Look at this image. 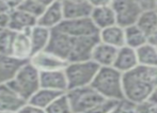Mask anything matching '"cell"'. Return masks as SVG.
<instances>
[{
    "instance_id": "19",
    "label": "cell",
    "mask_w": 157,
    "mask_h": 113,
    "mask_svg": "<svg viewBox=\"0 0 157 113\" xmlns=\"http://www.w3.org/2000/svg\"><path fill=\"white\" fill-rule=\"evenodd\" d=\"M64 19H79L88 18L91 16L93 6L88 0L78 2H65L62 3Z\"/></svg>"
},
{
    "instance_id": "20",
    "label": "cell",
    "mask_w": 157,
    "mask_h": 113,
    "mask_svg": "<svg viewBox=\"0 0 157 113\" xmlns=\"http://www.w3.org/2000/svg\"><path fill=\"white\" fill-rule=\"evenodd\" d=\"M98 37L103 43L116 48H122L125 46V28L117 24L99 31Z\"/></svg>"
},
{
    "instance_id": "23",
    "label": "cell",
    "mask_w": 157,
    "mask_h": 113,
    "mask_svg": "<svg viewBox=\"0 0 157 113\" xmlns=\"http://www.w3.org/2000/svg\"><path fill=\"white\" fill-rule=\"evenodd\" d=\"M149 42L147 35L135 24L125 28V46L138 49Z\"/></svg>"
},
{
    "instance_id": "30",
    "label": "cell",
    "mask_w": 157,
    "mask_h": 113,
    "mask_svg": "<svg viewBox=\"0 0 157 113\" xmlns=\"http://www.w3.org/2000/svg\"><path fill=\"white\" fill-rule=\"evenodd\" d=\"M135 110L137 113H157V105L149 98L135 104Z\"/></svg>"
},
{
    "instance_id": "4",
    "label": "cell",
    "mask_w": 157,
    "mask_h": 113,
    "mask_svg": "<svg viewBox=\"0 0 157 113\" xmlns=\"http://www.w3.org/2000/svg\"><path fill=\"white\" fill-rule=\"evenodd\" d=\"M99 67L101 66L97 65L92 60L68 63L64 68L68 83V90L91 85L95 76L98 73Z\"/></svg>"
},
{
    "instance_id": "7",
    "label": "cell",
    "mask_w": 157,
    "mask_h": 113,
    "mask_svg": "<svg viewBox=\"0 0 157 113\" xmlns=\"http://www.w3.org/2000/svg\"><path fill=\"white\" fill-rule=\"evenodd\" d=\"M111 6L116 13L117 24L123 28L135 25L143 11L134 0H114Z\"/></svg>"
},
{
    "instance_id": "32",
    "label": "cell",
    "mask_w": 157,
    "mask_h": 113,
    "mask_svg": "<svg viewBox=\"0 0 157 113\" xmlns=\"http://www.w3.org/2000/svg\"><path fill=\"white\" fill-rule=\"evenodd\" d=\"M121 113H137L135 110V104H132L127 100H123L120 104Z\"/></svg>"
},
{
    "instance_id": "29",
    "label": "cell",
    "mask_w": 157,
    "mask_h": 113,
    "mask_svg": "<svg viewBox=\"0 0 157 113\" xmlns=\"http://www.w3.org/2000/svg\"><path fill=\"white\" fill-rule=\"evenodd\" d=\"M120 104H121V101H117V100L106 98L88 113H111L113 110H116L117 108L119 107Z\"/></svg>"
},
{
    "instance_id": "16",
    "label": "cell",
    "mask_w": 157,
    "mask_h": 113,
    "mask_svg": "<svg viewBox=\"0 0 157 113\" xmlns=\"http://www.w3.org/2000/svg\"><path fill=\"white\" fill-rule=\"evenodd\" d=\"M64 21L63 6L59 0L46 6L45 11L37 19V25L43 26L50 30H55Z\"/></svg>"
},
{
    "instance_id": "15",
    "label": "cell",
    "mask_w": 157,
    "mask_h": 113,
    "mask_svg": "<svg viewBox=\"0 0 157 113\" xmlns=\"http://www.w3.org/2000/svg\"><path fill=\"white\" fill-rule=\"evenodd\" d=\"M41 88L49 89L60 93L68 91V83L64 70L41 72Z\"/></svg>"
},
{
    "instance_id": "41",
    "label": "cell",
    "mask_w": 157,
    "mask_h": 113,
    "mask_svg": "<svg viewBox=\"0 0 157 113\" xmlns=\"http://www.w3.org/2000/svg\"><path fill=\"white\" fill-rule=\"evenodd\" d=\"M61 3H65V2H78V1H85V0H59Z\"/></svg>"
},
{
    "instance_id": "3",
    "label": "cell",
    "mask_w": 157,
    "mask_h": 113,
    "mask_svg": "<svg viewBox=\"0 0 157 113\" xmlns=\"http://www.w3.org/2000/svg\"><path fill=\"white\" fill-rule=\"evenodd\" d=\"M8 85L28 101L32 95L41 89V72L28 61Z\"/></svg>"
},
{
    "instance_id": "5",
    "label": "cell",
    "mask_w": 157,
    "mask_h": 113,
    "mask_svg": "<svg viewBox=\"0 0 157 113\" xmlns=\"http://www.w3.org/2000/svg\"><path fill=\"white\" fill-rule=\"evenodd\" d=\"M66 94L72 104L74 113H88L106 99L92 85L68 90Z\"/></svg>"
},
{
    "instance_id": "36",
    "label": "cell",
    "mask_w": 157,
    "mask_h": 113,
    "mask_svg": "<svg viewBox=\"0 0 157 113\" xmlns=\"http://www.w3.org/2000/svg\"><path fill=\"white\" fill-rule=\"evenodd\" d=\"M9 23V13H0V28H6Z\"/></svg>"
},
{
    "instance_id": "13",
    "label": "cell",
    "mask_w": 157,
    "mask_h": 113,
    "mask_svg": "<svg viewBox=\"0 0 157 113\" xmlns=\"http://www.w3.org/2000/svg\"><path fill=\"white\" fill-rule=\"evenodd\" d=\"M27 62L9 55H0V85L12 81Z\"/></svg>"
},
{
    "instance_id": "40",
    "label": "cell",
    "mask_w": 157,
    "mask_h": 113,
    "mask_svg": "<svg viewBox=\"0 0 157 113\" xmlns=\"http://www.w3.org/2000/svg\"><path fill=\"white\" fill-rule=\"evenodd\" d=\"M150 99H151V100H153L154 103H155L156 105H157V88L155 89V90H154V92L152 93V95H151V97H150Z\"/></svg>"
},
{
    "instance_id": "26",
    "label": "cell",
    "mask_w": 157,
    "mask_h": 113,
    "mask_svg": "<svg viewBox=\"0 0 157 113\" xmlns=\"http://www.w3.org/2000/svg\"><path fill=\"white\" fill-rule=\"evenodd\" d=\"M137 57H138L139 65L152 66L157 67V47L153 44L149 43L144 44L143 46L136 49Z\"/></svg>"
},
{
    "instance_id": "44",
    "label": "cell",
    "mask_w": 157,
    "mask_h": 113,
    "mask_svg": "<svg viewBox=\"0 0 157 113\" xmlns=\"http://www.w3.org/2000/svg\"><path fill=\"white\" fill-rule=\"evenodd\" d=\"M156 9H157V0H156Z\"/></svg>"
},
{
    "instance_id": "24",
    "label": "cell",
    "mask_w": 157,
    "mask_h": 113,
    "mask_svg": "<svg viewBox=\"0 0 157 113\" xmlns=\"http://www.w3.org/2000/svg\"><path fill=\"white\" fill-rule=\"evenodd\" d=\"M136 25L149 37L157 29V9L143 10Z\"/></svg>"
},
{
    "instance_id": "12",
    "label": "cell",
    "mask_w": 157,
    "mask_h": 113,
    "mask_svg": "<svg viewBox=\"0 0 157 113\" xmlns=\"http://www.w3.org/2000/svg\"><path fill=\"white\" fill-rule=\"evenodd\" d=\"M27 100L16 93L8 83L0 85V112L17 113Z\"/></svg>"
},
{
    "instance_id": "27",
    "label": "cell",
    "mask_w": 157,
    "mask_h": 113,
    "mask_svg": "<svg viewBox=\"0 0 157 113\" xmlns=\"http://www.w3.org/2000/svg\"><path fill=\"white\" fill-rule=\"evenodd\" d=\"M46 113H74L67 94H60L46 109Z\"/></svg>"
},
{
    "instance_id": "14",
    "label": "cell",
    "mask_w": 157,
    "mask_h": 113,
    "mask_svg": "<svg viewBox=\"0 0 157 113\" xmlns=\"http://www.w3.org/2000/svg\"><path fill=\"white\" fill-rule=\"evenodd\" d=\"M29 32H15L12 46H11L10 56L25 60V61H29L33 55Z\"/></svg>"
},
{
    "instance_id": "33",
    "label": "cell",
    "mask_w": 157,
    "mask_h": 113,
    "mask_svg": "<svg viewBox=\"0 0 157 113\" xmlns=\"http://www.w3.org/2000/svg\"><path fill=\"white\" fill-rule=\"evenodd\" d=\"M134 1L138 3L142 10L156 9V0H134Z\"/></svg>"
},
{
    "instance_id": "2",
    "label": "cell",
    "mask_w": 157,
    "mask_h": 113,
    "mask_svg": "<svg viewBox=\"0 0 157 113\" xmlns=\"http://www.w3.org/2000/svg\"><path fill=\"white\" fill-rule=\"evenodd\" d=\"M91 85L107 99L117 101H123L125 99L123 74L113 66L99 67Z\"/></svg>"
},
{
    "instance_id": "34",
    "label": "cell",
    "mask_w": 157,
    "mask_h": 113,
    "mask_svg": "<svg viewBox=\"0 0 157 113\" xmlns=\"http://www.w3.org/2000/svg\"><path fill=\"white\" fill-rule=\"evenodd\" d=\"M88 1L93 8H101V6H112L114 0H88Z\"/></svg>"
},
{
    "instance_id": "10",
    "label": "cell",
    "mask_w": 157,
    "mask_h": 113,
    "mask_svg": "<svg viewBox=\"0 0 157 113\" xmlns=\"http://www.w3.org/2000/svg\"><path fill=\"white\" fill-rule=\"evenodd\" d=\"M73 43H74V37L64 34L57 29H55L52 30V39H50L49 45L46 50L62 58L68 63V58L71 56Z\"/></svg>"
},
{
    "instance_id": "35",
    "label": "cell",
    "mask_w": 157,
    "mask_h": 113,
    "mask_svg": "<svg viewBox=\"0 0 157 113\" xmlns=\"http://www.w3.org/2000/svg\"><path fill=\"white\" fill-rule=\"evenodd\" d=\"M4 3L9 6V9L11 10H15V9H18L19 6L24 2V0H3Z\"/></svg>"
},
{
    "instance_id": "6",
    "label": "cell",
    "mask_w": 157,
    "mask_h": 113,
    "mask_svg": "<svg viewBox=\"0 0 157 113\" xmlns=\"http://www.w3.org/2000/svg\"><path fill=\"white\" fill-rule=\"evenodd\" d=\"M56 29L72 37L94 36L98 35L99 33V30L90 17L79 19H64Z\"/></svg>"
},
{
    "instance_id": "17",
    "label": "cell",
    "mask_w": 157,
    "mask_h": 113,
    "mask_svg": "<svg viewBox=\"0 0 157 113\" xmlns=\"http://www.w3.org/2000/svg\"><path fill=\"white\" fill-rule=\"evenodd\" d=\"M118 50L119 48H116L99 41L94 47L91 60L101 67L113 66L117 55H118Z\"/></svg>"
},
{
    "instance_id": "18",
    "label": "cell",
    "mask_w": 157,
    "mask_h": 113,
    "mask_svg": "<svg viewBox=\"0 0 157 113\" xmlns=\"http://www.w3.org/2000/svg\"><path fill=\"white\" fill-rule=\"evenodd\" d=\"M138 65L139 62L136 49L128 47V46L119 48L113 67H116L118 70H120L122 74H125V73L134 70Z\"/></svg>"
},
{
    "instance_id": "37",
    "label": "cell",
    "mask_w": 157,
    "mask_h": 113,
    "mask_svg": "<svg viewBox=\"0 0 157 113\" xmlns=\"http://www.w3.org/2000/svg\"><path fill=\"white\" fill-rule=\"evenodd\" d=\"M149 43L153 44L154 46L157 47V29L149 36Z\"/></svg>"
},
{
    "instance_id": "39",
    "label": "cell",
    "mask_w": 157,
    "mask_h": 113,
    "mask_svg": "<svg viewBox=\"0 0 157 113\" xmlns=\"http://www.w3.org/2000/svg\"><path fill=\"white\" fill-rule=\"evenodd\" d=\"M35 1H37L39 3H41L42 6H48L54 3V2H56L57 0H35Z\"/></svg>"
},
{
    "instance_id": "11",
    "label": "cell",
    "mask_w": 157,
    "mask_h": 113,
    "mask_svg": "<svg viewBox=\"0 0 157 113\" xmlns=\"http://www.w3.org/2000/svg\"><path fill=\"white\" fill-rule=\"evenodd\" d=\"M37 25V18L21 9H15L9 12L8 29L13 32H29Z\"/></svg>"
},
{
    "instance_id": "9",
    "label": "cell",
    "mask_w": 157,
    "mask_h": 113,
    "mask_svg": "<svg viewBox=\"0 0 157 113\" xmlns=\"http://www.w3.org/2000/svg\"><path fill=\"white\" fill-rule=\"evenodd\" d=\"M29 61L40 72L64 70L68 64L62 58L58 57L57 55L52 54V52L48 51V50L36 52L30 58Z\"/></svg>"
},
{
    "instance_id": "22",
    "label": "cell",
    "mask_w": 157,
    "mask_h": 113,
    "mask_svg": "<svg viewBox=\"0 0 157 113\" xmlns=\"http://www.w3.org/2000/svg\"><path fill=\"white\" fill-rule=\"evenodd\" d=\"M52 30L40 25H36L35 27H33L30 30L29 35L32 44L33 55L47 49L48 45H49L50 39H52Z\"/></svg>"
},
{
    "instance_id": "38",
    "label": "cell",
    "mask_w": 157,
    "mask_h": 113,
    "mask_svg": "<svg viewBox=\"0 0 157 113\" xmlns=\"http://www.w3.org/2000/svg\"><path fill=\"white\" fill-rule=\"evenodd\" d=\"M9 12H10L9 6L4 3L3 0H0V13H9Z\"/></svg>"
},
{
    "instance_id": "25",
    "label": "cell",
    "mask_w": 157,
    "mask_h": 113,
    "mask_svg": "<svg viewBox=\"0 0 157 113\" xmlns=\"http://www.w3.org/2000/svg\"><path fill=\"white\" fill-rule=\"evenodd\" d=\"M60 94L62 93L57 92V91H52L49 89H45V88H41L34 93L31 96V98L29 99V103L32 105L40 107L42 109H47L48 106L57 98Z\"/></svg>"
},
{
    "instance_id": "28",
    "label": "cell",
    "mask_w": 157,
    "mask_h": 113,
    "mask_svg": "<svg viewBox=\"0 0 157 113\" xmlns=\"http://www.w3.org/2000/svg\"><path fill=\"white\" fill-rule=\"evenodd\" d=\"M21 11L28 13V14L32 15V16L36 17L37 19L41 17V15L43 14V12L45 11L46 6H42L41 3H39L35 0H24L23 3L19 6V8Z\"/></svg>"
},
{
    "instance_id": "31",
    "label": "cell",
    "mask_w": 157,
    "mask_h": 113,
    "mask_svg": "<svg viewBox=\"0 0 157 113\" xmlns=\"http://www.w3.org/2000/svg\"><path fill=\"white\" fill-rule=\"evenodd\" d=\"M17 113H46V110L42 109V108H40V107H36V106L30 104L29 101H27V103L17 111Z\"/></svg>"
},
{
    "instance_id": "43",
    "label": "cell",
    "mask_w": 157,
    "mask_h": 113,
    "mask_svg": "<svg viewBox=\"0 0 157 113\" xmlns=\"http://www.w3.org/2000/svg\"><path fill=\"white\" fill-rule=\"evenodd\" d=\"M0 113H14V112H0Z\"/></svg>"
},
{
    "instance_id": "42",
    "label": "cell",
    "mask_w": 157,
    "mask_h": 113,
    "mask_svg": "<svg viewBox=\"0 0 157 113\" xmlns=\"http://www.w3.org/2000/svg\"><path fill=\"white\" fill-rule=\"evenodd\" d=\"M111 113H121V110H120V105H119V107L117 108L116 110H113V111H112Z\"/></svg>"
},
{
    "instance_id": "1",
    "label": "cell",
    "mask_w": 157,
    "mask_h": 113,
    "mask_svg": "<svg viewBox=\"0 0 157 113\" xmlns=\"http://www.w3.org/2000/svg\"><path fill=\"white\" fill-rule=\"evenodd\" d=\"M157 88V67L138 65L123 74L124 100L138 104L151 97Z\"/></svg>"
},
{
    "instance_id": "8",
    "label": "cell",
    "mask_w": 157,
    "mask_h": 113,
    "mask_svg": "<svg viewBox=\"0 0 157 113\" xmlns=\"http://www.w3.org/2000/svg\"><path fill=\"white\" fill-rule=\"evenodd\" d=\"M98 42V35L87 37H74L73 48L71 51V56L68 58V63L91 60L92 52Z\"/></svg>"
},
{
    "instance_id": "21",
    "label": "cell",
    "mask_w": 157,
    "mask_h": 113,
    "mask_svg": "<svg viewBox=\"0 0 157 113\" xmlns=\"http://www.w3.org/2000/svg\"><path fill=\"white\" fill-rule=\"evenodd\" d=\"M90 18L92 19V21L99 31L117 25V16L111 6L93 8Z\"/></svg>"
}]
</instances>
